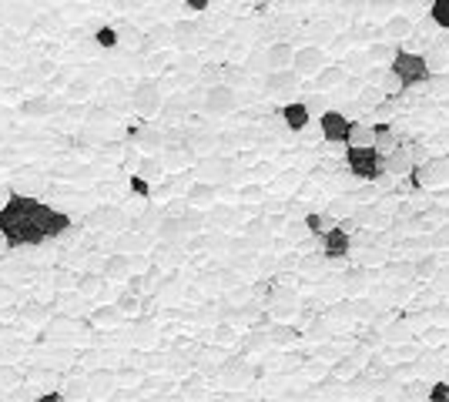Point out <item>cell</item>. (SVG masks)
<instances>
[{
	"label": "cell",
	"instance_id": "12",
	"mask_svg": "<svg viewBox=\"0 0 449 402\" xmlns=\"http://www.w3.org/2000/svg\"><path fill=\"white\" fill-rule=\"evenodd\" d=\"M134 108L141 114H154L158 108H161V94H158V88L154 84H141V88L134 91Z\"/></svg>",
	"mask_w": 449,
	"mask_h": 402
},
{
	"label": "cell",
	"instance_id": "27",
	"mask_svg": "<svg viewBox=\"0 0 449 402\" xmlns=\"http://www.w3.org/2000/svg\"><path fill=\"white\" fill-rule=\"evenodd\" d=\"M64 399V396H61V392H44V396H40L37 402H61Z\"/></svg>",
	"mask_w": 449,
	"mask_h": 402
},
{
	"label": "cell",
	"instance_id": "18",
	"mask_svg": "<svg viewBox=\"0 0 449 402\" xmlns=\"http://www.w3.org/2000/svg\"><path fill=\"white\" fill-rule=\"evenodd\" d=\"M429 17H433V24H439V27H446L449 30V0H433Z\"/></svg>",
	"mask_w": 449,
	"mask_h": 402
},
{
	"label": "cell",
	"instance_id": "21",
	"mask_svg": "<svg viewBox=\"0 0 449 402\" xmlns=\"http://www.w3.org/2000/svg\"><path fill=\"white\" fill-rule=\"evenodd\" d=\"M385 57H389V40H379V44H373V47H369V54H366V61H385Z\"/></svg>",
	"mask_w": 449,
	"mask_h": 402
},
{
	"label": "cell",
	"instance_id": "25",
	"mask_svg": "<svg viewBox=\"0 0 449 402\" xmlns=\"http://www.w3.org/2000/svg\"><path fill=\"white\" fill-rule=\"evenodd\" d=\"M185 4H188V11H192V13H205L211 0H185Z\"/></svg>",
	"mask_w": 449,
	"mask_h": 402
},
{
	"label": "cell",
	"instance_id": "8",
	"mask_svg": "<svg viewBox=\"0 0 449 402\" xmlns=\"http://www.w3.org/2000/svg\"><path fill=\"white\" fill-rule=\"evenodd\" d=\"M298 81H302V77H298L292 67H275V71H269V77H265V91H269V94H285V91H296Z\"/></svg>",
	"mask_w": 449,
	"mask_h": 402
},
{
	"label": "cell",
	"instance_id": "26",
	"mask_svg": "<svg viewBox=\"0 0 449 402\" xmlns=\"http://www.w3.org/2000/svg\"><path fill=\"white\" fill-rule=\"evenodd\" d=\"M24 111L27 114H44L47 111V104H44V100H30V104H24Z\"/></svg>",
	"mask_w": 449,
	"mask_h": 402
},
{
	"label": "cell",
	"instance_id": "15",
	"mask_svg": "<svg viewBox=\"0 0 449 402\" xmlns=\"http://www.w3.org/2000/svg\"><path fill=\"white\" fill-rule=\"evenodd\" d=\"M315 74H319V77H315V84H319L322 91L342 88V84H346V67H325V64H322Z\"/></svg>",
	"mask_w": 449,
	"mask_h": 402
},
{
	"label": "cell",
	"instance_id": "9",
	"mask_svg": "<svg viewBox=\"0 0 449 402\" xmlns=\"http://www.w3.org/2000/svg\"><path fill=\"white\" fill-rule=\"evenodd\" d=\"M282 121L288 131H305L308 121H312V111H308L305 100H288L282 108Z\"/></svg>",
	"mask_w": 449,
	"mask_h": 402
},
{
	"label": "cell",
	"instance_id": "14",
	"mask_svg": "<svg viewBox=\"0 0 449 402\" xmlns=\"http://www.w3.org/2000/svg\"><path fill=\"white\" fill-rule=\"evenodd\" d=\"M373 144L379 151H392L399 144V138H396V131H392V125L389 121H379V125H373Z\"/></svg>",
	"mask_w": 449,
	"mask_h": 402
},
{
	"label": "cell",
	"instance_id": "22",
	"mask_svg": "<svg viewBox=\"0 0 449 402\" xmlns=\"http://www.w3.org/2000/svg\"><path fill=\"white\" fill-rule=\"evenodd\" d=\"M131 191H134V195H141V198H148V195H151V185H148L141 175H131Z\"/></svg>",
	"mask_w": 449,
	"mask_h": 402
},
{
	"label": "cell",
	"instance_id": "2",
	"mask_svg": "<svg viewBox=\"0 0 449 402\" xmlns=\"http://www.w3.org/2000/svg\"><path fill=\"white\" fill-rule=\"evenodd\" d=\"M389 74H396V81L402 88H412V84L429 81V61L423 54H416V50H396L392 64H389Z\"/></svg>",
	"mask_w": 449,
	"mask_h": 402
},
{
	"label": "cell",
	"instance_id": "20",
	"mask_svg": "<svg viewBox=\"0 0 449 402\" xmlns=\"http://www.w3.org/2000/svg\"><path fill=\"white\" fill-rule=\"evenodd\" d=\"M94 40H98L101 47H117V30L115 27H101V30L94 34Z\"/></svg>",
	"mask_w": 449,
	"mask_h": 402
},
{
	"label": "cell",
	"instance_id": "19",
	"mask_svg": "<svg viewBox=\"0 0 449 402\" xmlns=\"http://www.w3.org/2000/svg\"><path fill=\"white\" fill-rule=\"evenodd\" d=\"M426 399L429 402H449V382H433L429 392H426Z\"/></svg>",
	"mask_w": 449,
	"mask_h": 402
},
{
	"label": "cell",
	"instance_id": "11",
	"mask_svg": "<svg viewBox=\"0 0 449 402\" xmlns=\"http://www.w3.org/2000/svg\"><path fill=\"white\" fill-rule=\"evenodd\" d=\"M383 30H385V38H389V44H396V40L412 38V21L406 13H392V17L385 21Z\"/></svg>",
	"mask_w": 449,
	"mask_h": 402
},
{
	"label": "cell",
	"instance_id": "4",
	"mask_svg": "<svg viewBox=\"0 0 449 402\" xmlns=\"http://www.w3.org/2000/svg\"><path fill=\"white\" fill-rule=\"evenodd\" d=\"M412 171H416L419 188H439V185H446V181H449V161H446V158H429V161H419Z\"/></svg>",
	"mask_w": 449,
	"mask_h": 402
},
{
	"label": "cell",
	"instance_id": "24",
	"mask_svg": "<svg viewBox=\"0 0 449 402\" xmlns=\"http://www.w3.org/2000/svg\"><path fill=\"white\" fill-rule=\"evenodd\" d=\"M215 195V188H208V185H194L192 188V201H208Z\"/></svg>",
	"mask_w": 449,
	"mask_h": 402
},
{
	"label": "cell",
	"instance_id": "1",
	"mask_svg": "<svg viewBox=\"0 0 449 402\" xmlns=\"http://www.w3.org/2000/svg\"><path fill=\"white\" fill-rule=\"evenodd\" d=\"M71 228V214L57 212L51 205L27 195H11L7 205L0 208V235L11 248L24 245H44L47 239H57Z\"/></svg>",
	"mask_w": 449,
	"mask_h": 402
},
{
	"label": "cell",
	"instance_id": "23",
	"mask_svg": "<svg viewBox=\"0 0 449 402\" xmlns=\"http://www.w3.org/2000/svg\"><path fill=\"white\" fill-rule=\"evenodd\" d=\"M375 218H379L375 205H366V208H359V212H356V222H366V225H369V222H375Z\"/></svg>",
	"mask_w": 449,
	"mask_h": 402
},
{
	"label": "cell",
	"instance_id": "5",
	"mask_svg": "<svg viewBox=\"0 0 449 402\" xmlns=\"http://www.w3.org/2000/svg\"><path fill=\"white\" fill-rule=\"evenodd\" d=\"M349 248H352V231L346 225H329L325 235H322V251L329 258H349Z\"/></svg>",
	"mask_w": 449,
	"mask_h": 402
},
{
	"label": "cell",
	"instance_id": "10",
	"mask_svg": "<svg viewBox=\"0 0 449 402\" xmlns=\"http://www.w3.org/2000/svg\"><path fill=\"white\" fill-rule=\"evenodd\" d=\"M235 104H238V98H235L231 88H211L205 94V108L211 114H228V111H235Z\"/></svg>",
	"mask_w": 449,
	"mask_h": 402
},
{
	"label": "cell",
	"instance_id": "16",
	"mask_svg": "<svg viewBox=\"0 0 449 402\" xmlns=\"http://www.w3.org/2000/svg\"><path fill=\"white\" fill-rule=\"evenodd\" d=\"M346 144H373V127H366V125H359V121H352V125H349Z\"/></svg>",
	"mask_w": 449,
	"mask_h": 402
},
{
	"label": "cell",
	"instance_id": "17",
	"mask_svg": "<svg viewBox=\"0 0 449 402\" xmlns=\"http://www.w3.org/2000/svg\"><path fill=\"white\" fill-rule=\"evenodd\" d=\"M332 225L325 214H319V212H312V214H305V231L308 235H315V239H322L325 235V228Z\"/></svg>",
	"mask_w": 449,
	"mask_h": 402
},
{
	"label": "cell",
	"instance_id": "3",
	"mask_svg": "<svg viewBox=\"0 0 449 402\" xmlns=\"http://www.w3.org/2000/svg\"><path fill=\"white\" fill-rule=\"evenodd\" d=\"M346 164L359 181H375V178L383 175V151L375 148V144H349Z\"/></svg>",
	"mask_w": 449,
	"mask_h": 402
},
{
	"label": "cell",
	"instance_id": "13",
	"mask_svg": "<svg viewBox=\"0 0 449 402\" xmlns=\"http://www.w3.org/2000/svg\"><path fill=\"white\" fill-rule=\"evenodd\" d=\"M292 44H285V40H275L269 47V54H265V64H269V71H275V67H292Z\"/></svg>",
	"mask_w": 449,
	"mask_h": 402
},
{
	"label": "cell",
	"instance_id": "6",
	"mask_svg": "<svg viewBox=\"0 0 449 402\" xmlns=\"http://www.w3.org/2000/svg\"><path fill=\"white\" fill-rule=\"evenodd\" d=\"M349 121L342 111H322V117H319V127H322V138L325 141H332V144H346V138H349Z\"/></svg>",
	"mask_w": 449,
	"mask_h": 402
},
{
	"label": "cell",
	"instance_id": "7",
	"mask_svg": "<svg viewBox=\"0 0 449 402\" xmlns=\"http://www.w3.org/2000/svg\"><path fill=\"white\" fill-rule=\"evenodd\" d=\"M322 64H325V50L322 47H312V44H308V47L292 50V71H296L298 77H312Z\"/></svg>",
	"mask_w": 449,
	"mask_h": 402
}]
</instances>
